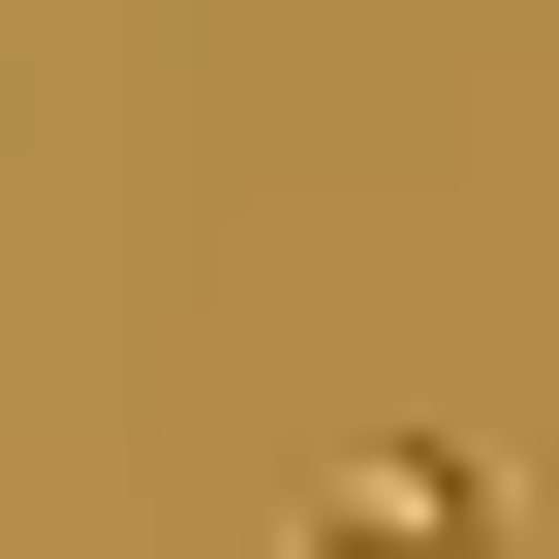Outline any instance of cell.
I'll return each mask as SVG.
<instances>
[{
    "instance_id": "obj_1",
    "label": "cell",
    "mask_w": 559,
    "mask_h": 559,
    "mask_svg": "<svg viewBox=\"0 0 559 559\" xmlns=\"http://www.w3.org/2000/svg\"><path fill=\"white\" fill-rule=\"evenodd\" d=\"M311 559H498V498H466L436 436H373V466H342V528H311Z\"/></svg>"
}]
</instances>
